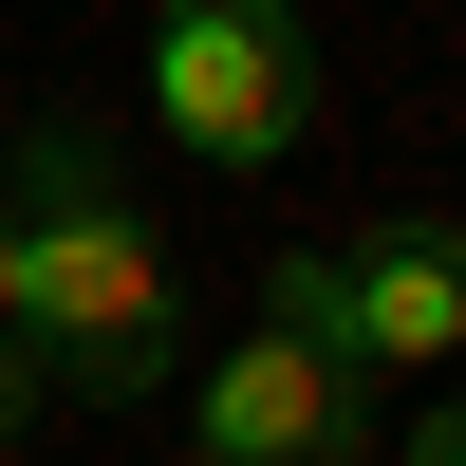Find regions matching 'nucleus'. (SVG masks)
I'll list each match as a JSON object with an SVG mask.
<instances>
[{
  "label": "nucleus",
  "mask_w": 466,
  "mask_h": 466,
  "mask_svg": "<svg viewBox=\"0 0 466 466\" xmlns=\"http://www.w3.org/2000/svg\"><path fill=\"white\" fill-rule=\"evenodd\" d=\"M0 336H37L56 355V410H149L187 373L168 336V243H149V206L112 187L94 112H19V149H0Z\"/></svg>",
  "instance_id": "obj_1"
},
{
  "label": "nucleus",
  "mask_w": 466,
  "mask_h": 466,
  "mask_svg": "<svg viewBox=\"0 0 466 466\" xmlns=\"http://www.w3.org/2000/svg\"><path fill=\"white\" fill-rule=\"evenodd\" d=\"M149 112H168L187 168L261 187L318 131V19L299 0H149Z\"/></svg>",
  "instance_id": "obj_2"
},
{
  "label": "nucleus",
  "mask_w": 466,
  "mask_h": 466,
  "mask_svg": "<svg viewBox=\"0 0 466 466\" xmlns=\"http://www.w3.org/2000/svg\"><path fill=\"white\" fill-rule=\"evenodd\" d=\"M261 318H299V336H336V355L392 392V373H448L466 355V224H355V243H280L261 261Z\"/></svg>",
  "instance_id": "obj_3"
},
{
  "label": "nucleus",
  "mask_w": 466,
  "mask_h": 466,
  "mask_svg": "<svg viewBox=\"0 0 466 466\" xmlns=\"http://www.w3.org/2000/svg\"><path fill=\"white\" fill-rule=\"evenodd\" d=\"M373 448V373L299 318H243L187 373V466H355Z\"/></svg>",
  "instance_id": "obj_4"
},
{
  "label": "nucleus",
  "mask_w": 466,
  "mask_h": 466,
  "mask_svg": "<svg viewBox=\"0 0 466 466\" xmlns=\"http://www.w3.org/2000/svg\"><path fill=\"white\" fill-rule=\"evenodd\" d=\"M37 410H56V355H37V336H0V466L37 448Z\"/></svg>",
  "instance_id": "obj_5"
},
{
  "label": "nucleus",
  "mask_w": 466,
  "mask_h": 466,
  "mask_svg": "<svg viewBox=\"0 0 466 466\" xmlns=\"http://www.w3.org/2000/svg\"><path fill=\"white\" fill-rule=\"evenodd\" d=\"M392 466H466V392H448V410H410V448H392Z\"/></svg>",
  "instance_id": "obj_6"
}]
</instances>
